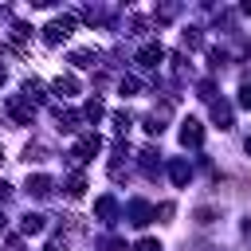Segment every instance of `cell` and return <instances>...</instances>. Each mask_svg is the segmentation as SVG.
I'll return each instance as SVG.
<instances>
[{
    "label": "cell",
    "mask_w": 251,
    "mask_h": 251,
    "mask_svg": "<svg viewBox=\"0 0 251 251\" xmlns=\"http://www.w3.org/2000/svg\"><path fill=\"white\" fill-rule=\"evenodd\" d=\"M71 31H75V20H71V16H55V20L43 27V39H47L51 47H59V43H63Z\"/></svg>",
    "instance_id": "cell-1"
},
{
    "label": "cell",
    "mask_w": 251,
    "mask_h": 251,
    "mask_svg": "<svg viewBox=\"0 0 251 251\" xmlns=\"http://www.w3.org/2000/svg\"><path fill=\"white\" fill-rule=\"evenodd\" d=\"M200 141H204V126H200L196 118H184V122H180V145H192V149H196Z\"/></svg>",
    "instance_id": "cell-2"
},
{
    "label": "cell",
    "mask_w": 251,
    "mask_h": 251,
    "mask_svg": "<svg viewBox=\"0 0 251 251\" xmlns=\"http://www.w3.org/2000/svg\"><path fill=\"white\" fill-rule=\"evenodd\" d=\"M98 149H102V141H98V133H86V137H82V141L75 145V153H71V157H75V161H90V157H94Z\"/></svg>",
    "instance_id": "cell-3"
},
{
    "label": "cell",
    "mask_w": 251,
    "mask_h": 251,
    "mask_svg": "<svg viewBox=\"0 0 251 251\" xmlns=\"http://www.w3.org/2000/svg\"><path fill=\"white\" fill-rule=\"evenodd\" d=\"M8 114H12L20 126H31V118H35V110H31L24 98H8Z\"/></svg>",
    "instance_id": "cell-4"
},
{
    "label": "cell",
    "mask_w": 251,
    "mask_h": 251,
    "mask_svg": "<svg viewBox=\"0 0 251 251\" xmlns=\"http://www.w3.org/2000/svg\"><path fill=\"white\" fill-rule=\"evenodd\" d=\"M161 59H165V51H161V43H145V47L137 51V63H141V67H157Z\"/></svg>",
    "instance_id": "cell-5"
},
{
    "label": "cell",
    "mask_w": 251,
    "mask_h": 251,
    "mask_svg": "<svg viewBox=\"0 0 251 251\" xmlns=\"http://www.w3.org/2000/svg\"><path fill=\"white\" fill-rule=\"evenodd\" d=\"M149 216H153V208L145 204V200H129V224H149Z\"/></svg>",
    "instance_id": "cell-6"
},
{
    "label": "cell",
    "mask_w": 251,
    "mask_h": 251,
    "mask_svg": "<svg viewBox=\"0 0 251 251\" xmlns=\"http://www.w3.org/2000/svg\"><path fill=\"white\" fill-rule=\"evenodd\" d=\"M212 118H216L220 129H231V106L227 102H212Z\"/></svg>",
    "instance_id": "cell-7"
},
{
    "label": "cell",
    "mask_w": 251,
    "mask_h": 251,
    "mask_svg": "<svg viewBox=\"0 0 251 251\" xmlns=\"http://www.w3.org/2000/svg\"><path fill=\"white\" fill-rule=\"evenodd\" d=\"M27 192H35V196H51V176H43V173L27 176Z\"/></svg>",
    "instance_id": "cell-8"
},
{
    "label": "cell",
    "mask_w": 251,
    "mask_h": 251,
    "mask_svg": "<svg viewBox=\"0 0 251 251\" xmlns=\"http://www.w3.org/2000/svg\"><path fill=\"white\" fill-rule=\"evenodd\" d=\"M51 90H55V94H63V98H71V94H75V90H78V82H75V78H71V75H59V78H55V82H51Z\"/></svg>",
    "instance_id": "cell-9"
},
{
    "label": "cell",
    "mask_w": 251,
    "mask_h": 251,
    "mask_svg": "<svg viewBox=\"0 0 251 251\" xmlns=\"http://www.w3.org/2000/svg\"><path fill=\"white\" fill-rule=\"evenodd\" d=\"M20 227H24V235H39V231H43V227H47V224H43V216H39V212H27V216H24V224H20Z\"/></svg>",
    "instance_id": "cell-10"
},
{
    "label": "cell",
    "mask_w": 251,
    "mask_h": 251,
    "mask_svg": "<svg viewBox=\"0 0 251 251\" xmlns=\"http://www.w3.org/2000/svg\"><path fill=\"white\" fill-rule=\"evenodd\" d=\"M169 173H173V184H180V188H184V184H188V176H192V169H188L184 161H173V169H169Z\"/></svg>",
    "instance_id": "cell-11"
},
{
    "label": "cell",
    "mask_w": 251,
    "mask_h": 251,
    "mask_svg": "<svg viewBox=\"0 0 251 251\" xmlns=\"http://www.w3.org/2000/svg\"><path fill=\"white\" fill-rule=\"evenodd\" d=\"M71 63H75V67H94V63H98V51H75Z\"/></svg>",
    "instance_id": "cell-12"
},
{
    "label": "cell",
    "mask_w": 251,
    "mask_h": 251,
    "mask_svg": "<svg viewBox=\"0 0 251 251\" xmlns=\"http://www.w3.org/2000/svg\"><path fill=\"white\" fill-rule=\"evenodd\" d=\"M94 212H98V216H102V220H114V212H118V204H114V200H110V196H102V200H98V204H94Z\"/></svg>",
    "instance_id": "cell-13"
},
{
    "label": "cell",
    "mask_w": 251,
    "mask_h": 251,
    "mask_svg": "<svg viewBox=\"0 0 251 251\" xmlns=\"http://www.w3.org/2000/svg\"><path fill=\"white\" fill-rule=\"evenodd\" d=\"M67 192H71V196H82V192H86V176H82V173H75V176L67 180Z\"/></svg>",
    "instance_id": "cell-14"
},
{
    "label": "cell",
    "mask_w": 251,
    "mask_h": 251,
    "mask_svg": "<svg viewBox=\"0 0 251 251\" xmlns=\"http://www.w3.org/2000/svg\"><path fill=\"white\" fill-rule=\"evenodd\" d=\"M82 118H86V122H98V118H102V102H98V98H90V102H86V110H82Z\"/></svg>",
    "instance_id": "cell-15"
},
{
    "label": "cell",
    "mask_w": 251,
    "mask_h": 251,
    "mask_svg": "<svg viewBox=\"0 0 251 251\" xmlns=\"http://www.w3.org/2000/svg\"><path fill=\"white\" fill-rule=\"evenodd\" d=\"M239 106L251 110V78H243V86H239Z\"/></svg>",
    "instance_id": "cell-16"
},
{
    "label": "cell",
    "mask_w": 251,
    "mask_h": 251,
    "mask_svg": "<svg viewBox=\"0 0 251 251\" xmlns=\"http://www.w3.org/2000/svg\"><path fill=\"white\" fill-rule=\"evenodd\" d=\"M118 86H122V94H137V78H122Z\"/></svg>",
    "instance_id": "cell-17"
},
{
    "label": "cell",
    "mask_w": 251,
    "mask_h": 251,
    "mask_svg": "<svg viewBox=\"0 0 251 251\" xmlns=\"http://www.w3.org/2000/svg\"><path fill=\"white\" fill-rule=\"evenodd\" d=\"M137 251H161L157 239H137Z\"/></svg>",
    "instance_id": "cell-18"
},
{
    "label": "cell",
    "mask_w": 251,
    "mask_h": 251,
    "mask_svg": "<svg viewBox=\"0 0 251 251\" xmlns=\"http://www.w3.org/2000/svg\"><path fill=\"white\" fill-rule=\"evenodd\" d=\"M114 126L126 133V129H129V114H114Z\"/></svg>",
    "instance_id": "cell-19"
},
{
    "label": "cell",
    "mask_w": 251,
    "mask_h": 251,
    "mask_svg": "<svg viewBox=\"0 0 251 251\" xmlns=\"http://www.w3.org/2000/svg\"><path fill=\"white\" fill-rule=\"evenodd\" d=\"M43 251H63V243H47V247H43Z\"/></svg>",
    "instance_id": "cell-20"
},
{
    "label": "cell",
    "mask_w": 251,
    "mask_h": 251,
    "mask_svg": "<svg viewBox=\"0 0 251 251\" xmlns=\"http://www.w3.org/2000/svg\"><path fill=\"white\" fill-rule=\"evenodd\" d=\"M243 12H247V16H251V0H247V4H243Z\"/></svg>",
    "instance_id": "cell-21"
},
{
    "label": "cell",
    "mask_w": 251,
    "mask_h": 251,
    "mask_svg": "<svg viewBox=\"0 0 251 251\" xmlns=\"http://www.w3.org/2000/svg\"><path fill=\"white\" fill-rule=\"evenodd\" d=\"M247 153H251V137H247Z\"/></svg>",
    "instance_id": "cell-22"
},
{
    "label": "cell",
    "mask_w": 251,
    "mask_h": 251,
    "mask_svg": "<svg viewBox=\"0 0 251 251\" xmlns=\"http://www.w3.org/2000/svg\"><path fill=\"white\" fill-rule=\"evenodd\" d=\"M0 227H4V212H0Z\"/></svg>",
    "instance_id": "cell-23"
}]
</instances>
